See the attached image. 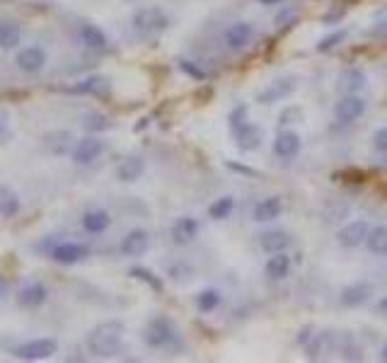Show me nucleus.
Returning <instances> with one entry per match:
<instances>
[{"label": "nucleus", "mask_w": 387, "mask_h": 363, "mask_svg": "<svg viewBox=\"0 0 387 363\" xmlns=\"http://www.w3.org/2000/svg\"><path fill=\"white\" fill-rule=\"evenodd\" d=\"M46 61H48V56H46L44 46H24V48L17 51V56H15L17 68H20L22 73H29V76L44 71Z\"/></svg>", "instance_id": "ddd939ff"}, {"label": "nucleus", "mask_w": 387, "mask_h": 363, "mask_svg": "<svg viewBox=\"0 0 387 363\" xmlns=\"http://www.w3.org/2000/svg\"><path fill=\"white\" fill-rule=\"evenodd\" d=\"M373 295H376V286L366 279H358L344 288L339 300H341V305H346V307H358V305H366Z\"/></svg>", "instance_id": "4468645a"}, {"label": "nucleus", "mask_w": 387, "mask_h": 363, "mask_svg": "<svg viewBox=\"0 0 387 363\" xmlns=\"http://www.w3.org/2000/svg\"><path fill=\"white\" fill-rule=\"evenodd\" d=\"M8 291H10V284L3 279V276H0V300H3L5 295H8Z\"/></svg>", "instance_id": "58836bf2"}, {"label": "nucleus", "mask_w": 387, "mask_h": 363, "mask_svg": "<svg viewBox=\"0 0 387 363\" xmlns=\"http://www.w3.org/2000/svg\"><path fill=\"white\" fill-rule=\"evenodd\" d=\"M104 150H107V143L100 138V136H85L76 140V145H73L71 150V158L76 165H92L95 160H100L104 155Z\"/></svg>", "instance_id": "6e6552de"}, {"label": "nucleus", "mask_w": 387, "mask_h": 363, "mask_svg": "<svg viewBox=\"0 0 387 363\" xmlns=\"http://www.w3.org/2000/svg\"><path fill=\"white\" fill-rule=\"evenodd\" d=\"M232 211H235V199H232V196H220V199H216L208 206V218L225 220L232 216Z\"/></svg>", "instance_id": "c756f323"}, {"label": "nucleus", "mask_w": 387, "mask_h": 363, "mask_svg": "<svg viewBox=\"0 0 387 363\" xmlns=\"http://www.w3.org/2000/svg\"><path fill=\"white\" fill-rule=\"evenodd\" d=\"M257 39V29L254 24L247 20H237L232 22L228 29L223 32V46L232 53H239L244 48H249Z\"/></svg>", "instance_id": "39448f33"}, {"label": "nucleus", "mask_w": 387, "mask_h": 363, "mask_svg": "<svg viewBox=\"0 0 387 363\" xmlns=\"http://www.w3.org/2000/svg\"><path fill=\"white\" fill-rule=\"evenodd\" d=\"M363 247L371 252L373 257L385 260L387 257V225H371V232H368Z\"/></svg>", "instance_id": "393cba45"}, {"label": "nucleus", "mask_w": 387, "mask_h": 363, "mask_svg": "<svg viewBox=\"0 0 387 363\" xmlns=\"http://www.w3.org/2000/svg\"><path fill=\"white\" fill-rule=\"evenodd\" d=\"M371 232V223L363 218H354L349 223H344L336 232V242L346 250H356V247H363L366 245V237Z\"/></svg>", "instance_id": "0eeeda50"}, {"label": "nucleus", "mask_w": 387, "mask_h": 363, "mask_svg": "<svg viewBox=\"0 0 387 363\" xmlns=\"http://www.w3.org/2000/svg\"><path fill=\"white\" fill-rule=\"evenodd\" d=\"M366 109H368V102L363 97H361L358 92H349V95H341L339 100L334 102L331 116H334L336 124L349 126V124H354V121H358L361 116L366 114Z\"/></svg>", "instance_id": "20e7f679"}, {"label": "nucleus", "mask_w": 387, "mask_h": 363, "mask_svg": "<svg viewBox=\"0 0 387 363\" xmlns=\"http://www.w3.org/2000/svg\"><path fill=\"white\" fill-rule=\"evenodd\" d=\"M83 126L88 128V131H104V128H109V121H107V116H102V114H88Z\"/></svg>", "instance_id": "e433bc0d"}, {"label": "nucleus", "mask_w": 387, "mask_h": 363, "mask_svg": "<svg viewBox=\"0 0 387 363\" xmlns=\"http://www.w3.org/2000/svg\"><path fill=\"white\" fill-rule=\"evenodd\" d=\"M199 230H201L199 220L192 218V216H182V218H177L175 223H172L170 235L177 245H189V242H194V240L199 237Z\"/></svg>", "instance_id": "aec40b11"}, {"label": "nucleus", "mask_w": 387, "mask_h": 363, "mask_svg": "<svg viewBox=\"0 0 387 363\" xmlns=\"http://www.w3.org/2000/svg\"><path fill=\"white\" fill-rule=\"evenodd\" d=\"M150 247V235L148 230L143 227H133L128 230L119 242V255L121 257H128V260H136V257H143L145 252Z\"/></svg>", "instance_id": "9d476101"}, {"label": "nucleus", "mask_w": 387, "mask_h": 363, "mask_svg": "<svg viewBox=\"0 0 387 363\" xmlns=\"http://www.w3.org/2000/svg\"><path fill=\"white\" fill-rule=\"evenodd\" d=\"M284 213V199L281 196H264L252 208V220L254 223H274L276 218H281Z\"/></svg>", "instance_id": "2eb2a0df"}, {"label": "nucleus", "mask_w": 387, "mask_h": 363, "mask_svg": "<svg viewBox=\"0 0 387 363\" xmlns=\"http://www.w3.org/2000/svg\"><path fill=\"white\" fill-rule=\"evenodd\" d=\"M17 213H20V196L3 184V187H0V216L15 218Z\"/></svg>", "instance_id": "c85d7f7f"}, {"label": "nucleus", "mask_w": 387, "mask_h": 363, "mask_svg": "<svg viewBox=\"0 0 387 363\" xmlns=\"http://www.w3.org/2000/svg\"><path fill=\"white\" fill-rule=\"evenodd\" d=\"M177 337H180V332H177L175 322L162 315L148 319V324L143 329V342L150 349H170L177 342Z\"/></svg>", "instance_id": "7ed1b4c3"}, {"label": "nucleus", "mask_w": 387, "mask_h": 363, "mask_svg": "<svg viewBox=\"0 0 387 363\" xmlns=\"http://www.w3.org/2000/svg\"><path fill=\"white\" fill-rule=\"evenodd\" d=\"M380 359H383L387 363V342L383 344V349H380Z\"/></svg>", "instance_id": "79ce46f5"}, {"label": "nucleus", "mask_w": 387, "mask_h": 363, "mask_svg": "<svg viewBox=\"0 0 387 363\" xmlns=\"http://www.w3.org/2000/svg\"><path fill=\"white\" fill-rule=\"evenodd\" d=\"M259 5H264V8H276V5H281L284 0H257Z\"/></svg>", "instance_id": "ea45409f"}, {"label": "nucleus", "mask_w": 387, "mask_h": 363, "mask_svg": "<svg viewBox=\"0 0 387 363\" xmlns=\"http://www.w3.org/2000/svg\"><path fill=\"white\" fill-rule=\"evenodd\" d=\"M230 131H232V138H235V145L239 150L252 153L262 145V131L252 119H244V121H239V124L230 126Z\"/></svg>", "instance_id": "9b49d317"}, {"label": "nucleus", "mask_w": 387, "mask_h": 363, "mask_svg": "<svg viewBox=\"0 0 387 363\" xmlns=\"http://www.w3.org/2000/svg\"><path fill=\"white\" fill-rule=\"evenodd\" d=\"M336 88H339L341 95H349V92H361L368 85V76L363 68H346L336 80Z\"/></svg>", "instance_id": "b1692460"}, {"label": "nucleus", "mask_w": 387, "mask_h": 363, "mask_svg": "<svg viewBox=\"0 0 387 363\" xmlns=\"http://www.w3.org/2000/svg\"><path fill=\"white\" fill-rule=\"evenodd\" d=\"M220 303H223V293L218 291V288H204V291L196 293L194 298V305L199 312H204V315H211V312H216Z\"/></svg>", "instance_id": "a878e982"}, {"label": "nucleus", "mask_w": 387, "mask_h": 363, "mask_svg": "<svg viewBox=\"0 0 387 363\" xmlns=\"http://www.w3.org/2000/svg\"><path fill=\"white\" fill-rule=\"evenodd\" d=\"M131 24H133V32L136 34L155 36L170 27V17H167V12L162 8H158V5H145V8H138L133 12Z\"/></svg>", "instance_id": "f03ea898"}, {"label": "nucleus", "mask_w": 387, "mask_h": 363, "mask_svg": "<svg viewBox=\"0 0 387 363\" xmlns=\"http://www.w3.org/2000/svg\"><path fill=\"white\" fill-rule=\"evenodd\" d=\"M371 145H373V150L380 153V155H387V126H380L373 131Z\"/></svg>", "instance_id": "f704fd0d"}, {"label": "nucleus", "mask_w": 387, "mask_h": 363, "mask_svg": "<svg viewBox=\"0 0 387 363\" xmlns=\"http://www.w3.org/2000/svg\"><path fill=\"white\" fill-rule=\"evenodd\" d=\"M344 39H346V29H336L334 34H329V36H324V39H319L317 51H329V48H336Z\"/></svg>", "instance_id": "72a5a7b5"}, {"label": "nucleus", "mask_w": 387, "mask_h": 363, "mask_svg": "<svg viewBox=\"0 0 387 363\" xmlns=\"http://www.w3.org/2000/svg\"><path fill=\"white\" fill-rule=\"evenodd\" d=\"M291 272H293V260L286 250L274 252V255H269L267 262H264V274L272 281H286L288 276H291Z\"/></svg>", "instance_id": "dca6fc26"}, {"label": "nucleus", "mask_w": 387, "mask_h": 363, "mask_svg": "<svg viewBox=\"0 0 387 363\" xmlns=\"http://www.w3.org/2000/svg\"><path fill=\"white\" fill-rule=\"evenodd\" d=\"M78 41L83 44L85 48H92V51H104L107 48V34L102 32L97 24L92 22H83L78 27Z\"/></svg>", "instance_id": "4be33fe9"}, {"label": "nucleus", "mask_w": 387, "mask_h": 363, "mask_svg": "<svg viewBox=\"0 0 387 363\" xmlns=\"http://www.w3.org/2000/svg\"><path fill=\"white\" fill-rule=\"evenodd\" d=\"M300 148H303V138L296 131H291V128L279 131L272 140V153L279 160H293L300 153Z\"/></svg>", "instance_id": "f8f14e48"}, {"label": "nucleus", "mask_w": 387, "mask_h": 363, "mask_svg": "<svg viewBox=\"0 0 387 363\" xmlns=\"http://www.w3.org/2000/svg\"><path fill=\"white\" fill-rule=\"evenodd\" d=\"M143 172H145V160L140 155H128L116 165V180L131 184V182L140 180Z\"/></svg>", "instance_id": "5701e85b"}, {"label": "nucleus", "mask_w": 387, "mask_h": 363, "mask_svg": "<svg viewBox=\"0 0 387 363\" xmlns=\"http://www.w3.org/2000/svg\"><path fill=\"white\" fill-rule=\"evenodd\" d=\"M378 310L383 312V315H387V295H385V298H380V303H378Z\"/></svg>", "instance_id": "a19ab883"}, {"label": "nucleus", "mask_w": 387, "mask_h": 363, "mask_svg": "<svg viewBox=\"0 0 387 363\" xmlns=\"http://www.w3.org/2000/svg\"><path fill=\"white\" fill-rule=\"evenodd\" d=\"M44 145L51 155H66V153L73 150V136L68 131H51L44 136Z\"/></svg>", "instance_id": "bb28decb"}, {"label": "nucleus", "mask_w": 387, "mask_h": 363, "mask_svg": "<svg viewBox=\"0 0 387 363\" xmlns=\"http://www.w3.org/2000/svg\"><path fill=\"white\" fill-rule=\"evenodd\" d=\"M305 119V112L300 104H288L286 109H281L279 114V124L281 126H291V124H298V121Z\"/></svg>", "instance_id": "7c9ffc66"}, {"label": "nucleus", "mask_w": 387, "mask_h": 363, "mask_svg": "<svg viewBox=\"0 0 387 363\" xmlns=\"http://www.w3.org/2000/svg\"><path fill=\"white\" fill-rule=\"evenodd\" d=\"M100 83H102L100 76H90V78L80 80L76 88H71V92H78V95H88V92H95L97 88H100Z\"/></svg>", "instance_id": "c9c22d12"}, {"label": "nucleus", "mask_w": 387, "mask_h": 363, "mask_svg": "<svg viewBox=\"0 0 387 363\" xmlns=\"http://www.w3.org/2000/svg\"><path fill=\"white\" fill-rule=\"evenodd\" d=\"M80 225H83V230L90 232V235H102V232H107L109 225H112V216H109L104 208H88V211L83 213V218H80Z\"/></svg>", "instance_id": "6ab92c4d"}, {"label": "nucleus", "mask_w": 387, "mask_h": 363, "mask_svg": "<svg viewBox=\"0 0 387 363\" xmlns=\"http://www.w3.org/2000/svg\"><path fill=\"white\" fill-rule=\"evenodd\" d=\"M10 138H12V128L8 124V116H3L0 119V143H8Z\"/></svg>", "instance_id": "4c0bfd02"}, {"label": "nucleus", "mask_w": 387, "mask_h": 363, "mask_svg": "<svg viewBox=\"0 0 387 363\" xmlns=\"http://www.w3.org/2000/svg\"><path fill=\"white\" fill-rule=\"evenodd\" d=\"M177 66H180V71L184 73V76L194 78L196 83H199V80H206V71H204V68H199V66H196L194 61H189V58H180V61H177Z\"/></svg>", "instance_id": "473e14b6"}, {"label": "nucleus", "mask_w": 387, "mask_h": 363, "mask_svg": "<svg viewBox=\"0 0 387 363\" xmlns=\"http://www.w3.org/2000/svg\"><path fill=\"white\" fill-rule=\"evenodd\" d=\"M90 255V250L80 242H58L56 247L51 250V260L63 264V267H71V264L83 262L85 257Z\"/></svg>", "instance_id": "f3484780"}, {"label": "nucleus", "mask_w": 387, "mask_h": 363, "mask_svg": "<svg viewBox=\"0 0 387 363\" xmlns=\"http://www.w3.org/2000/svg\"><path fill=\"white\" fill-rule=\"evenodd\" d=\"M124 334H126L124 322H119V319H104V322L90 329L85 344H88L90 354L100 356V359H109V356L119 354L121 344H124Z\"/></svg>", "instance_id": "f257e3e1"}, {"label": "nucleus", "mask_w": 387, "mask_h": 363, "mask_svg": "<svg viewBox=\"0 0 387 363\" xmlns=\"http://www.w3.org/2000/svg\"><path fill=\"white\" fill-rule=\"evenodd\" d=\"M128 274H131L133 279H138V281H143V284H148V286L153 288V291H162V281H160L158 276L150 272V269H145V267H133Z\"/></svg>", "instance_id": "2f4dec72"}, {"label": "nucleus", "mask_w": 387, "mask_h": 363, "mask_svg": "<svg viewBox=\"0 0 387 363\" xmlns=\"http://www.w3.org/2000/svg\"><path fill=\"white\" fill-rule=\"evenodd\" d=\"M22 27L12 20H0V48H15L22 41Z\"/></svg>", "instance_id": "cd10ccee"}, {"label": "nucleus", "mask_w": 387, "mask_h": 363, "mask_svg": "<svg viewBox=\"0 0 387 363\" xmlns=\"http://www.w3.org/2000/svg\"><path fill=\"white\" fill-rule=\"evenodd\" d=\"M48 300V288L39 281L34 284H27L24 288H20L17 293V305L20 307H27V310H34V307H41Z\"/></svg>", "instance_id": "412c9836"}, {"label": "nucleus", "mask_w": 387, "mask_h": 363, "mask_svg": "<svg viewBox=\"0 0 387 363\" xmlns=\"http://www.w3.org/2000/svg\"><path fill=\"white\" fill-rule=\"evenodd\" d=\"M58 352V342L51 339V337H39V339H29L15 347L12 356L22 361H44V359H51L53 354Z\"/></svg>", "instance_id": "423d86ee"}, {"label": "nucleus", "mask_w": 387, "mask_h": 363, "mask_svg": "<svg viewBox=\"0 0 387 363\" xmlns=\"http://www.w3.org/2000/svg\"><path fill=\"white\" fill-rule=\"evenodd\" d=\"M257 245L267 252V255H274V252H284L291 245V235L286 230H279V227H269V230H262L257 235Z\"/></svg>", "instance_id": "a211bd4d"}, {"label": "nucleus", "mask_w": 387, "mask_h": 363, "mask_svg": "<svg viewBox=\"0 0 387 363\" xmlns=\"http://www.w3.org/2000/svg\"><path fill=\"white\" fill-rule=\"evenodd\" d=\"M298 88V80L293 76L279 78L274 83H269L267 88L257 92V102L259 104H276V102H284L286 97H291Z\"/></svg>", "instance_id": "1a4fd4ad"}]
</instances>
